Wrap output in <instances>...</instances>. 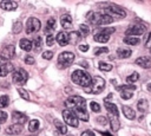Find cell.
Masks as SVG:
<instances>
[{"mask_svg":"<svg viewBox=\"0 0 151 136\" xmlns=\"http://www.w3.org/2000/svg\"><path fill=\"white\" fill-rule=\"evenodd\" d=\"M104 89H105V80H104V78H101L99 76H94L93 78H91V82H90L88 86L84 88L85 92L93 93V95L100 93Z\"/></svg>","mask_w":151,"mask_h":136,"instance_id":"cell-1","label":"cell"},{"mask_svg":"<svg viewBox=\"0 0 151 136\" xmlns=\"http://www.w3.org/2000/svg\"><path fill=\"white\" fill-rule=\"evenodd\" d=\"M71 79L74 84L83 86V88H86V86H88V84L91 82V76L83 70H76L72 72Z\"/></svg>","mask_w":151,"mask_h":136,"instance_id":"cell-2","label":"cell"},{"mask_svg":"<svg viewBox=\"0 0 151 136\" xmlns=\"http://www.w3.org/2000/svg\"><path fill=\"white\" fill-rule=\"evenodd\" d=\"M88 20L92 25H97V26H103V25H107L111 24L114 19H112L110 15L105 14V13H98V12H91L88 14Z\"/></svg>","mask_w":151,"mask_h":136,"instance_id":"cell-3","label":"cell"},{"mask_svg":"<svg viewBox=\"0 0 151 136\" xmlns=\"http://www.w3.org/2000/svg\"><path fill=\"white\" fill-rule=\"evenodd\" d=\"M65 105L68 108V110H74V109H86V102L83 97L80 96H71L66 99Z\"/></svg>","mask_w":151,"mask_h":136,"instance_id":"cell-4","label":"cell"},{"mask_svg":"<svg viewBox=\"0 0 151 136\" xmlns=\"http://www.w3.org/2000/svg\"><path fill=\"white\" fill-rule=\"evenodd\" d=\"M74 61V54L72 52H61L58 57V66L60 69H66Z\"/></svg>","mask_w":151,"mask_h":136,"instance_id":"cell-5","label":"cell"},{"mask_svg":"<svg viewBox=\"0 0 151 136\" xmlns=\"http://www.w3.org/2000/svg\"><path fill=\"white\" fill-rule=\"evenodd\" d=\"M105 14L110 15L112 19L113 18H125V15H126L125 11L122 9L120 7L116 6V5H109L105 8Z\"/></svg>","mask_w":151,"mask_h":136,"instance_id":"cell-6","label":"cell"},{"mask_svg":"<svg viewBox=\"0 0 151 136\" xmlns=\"http://www.w3.org/2000/svg\"><path fill=\"white\" fill-rule=\"evenodd\" d=\"M63 117H64V121H65L66 125H70V127H73V128H77L78 127L79 119L76 117V115L71 110H68V109L64 110L63 111Z\"/></svg>","mask_w":151,"mask_h":136,"instance_id":"cell-7","label":"cell"},{"mask_svg":"<svg viewBox=\"0 0 151 136\" xmlns=\"http://www.w3.org/2000/svg\"><path fill=\"white\" fill-rule=\"evenodd\" d=\"M41 27V22L39 21V19L37 18H28L27 19V22H26V33L31 34V33H34V32H38Z\"/></svg>","mask_w":151,"mask_h":136,"instance_id":"cell-8","label":"cell"},{"mask_svg":"<svg viewBox=\"0 0 151 136\" xmlns=\"http://www.w3.org/2000/svg\"><path fill=\"white\" fill-rule=\"evenodd\" d=\"M12 78H13V82L15 84L21 85V84H25L26 80L28 79V73L24 69H18V70H15L13 72V77Z\"/></svg>","mask_w":151,"mask_h":136,"instance_id":"cell-9","label":"cell"},{"mask_svg":"<svg viewBox=\"0 0 151 136\" xmlns=\"http://www.w3.org/2000/svg\"><path fill=\"white\" fill-rule=\"evenodd\" d=\"M144 32H145V28H144V26L136 24V25H132V26H130V27L126 30V37L142 35Z\"/></svg>","mask_w":151,"mask_h":136,"instance_id":"cell-10","label":"cell"},{"mask_svg":"<svg viewBox=\"0 0 151 136\" xmlns=\"http://www.w3.org/2000/svg\"><path fill=\"white\" fill-rule=\"evenodd\" d=\"M117 89H118V90H122L120 97H122L123 99H130V98H132V96H133L132 90H134L136 86H134V85H124V86H117Z\"/></svg>","mask_w":151,"mask_h":136,"instance_id":"cell-11","label":"cell"},{"mask_svg":"<svg viewBox=\"0 0 151 136\" xmlns=\"http://www.w3.org/2000/svg\"><path fill=\"white\" fill-rule=\"evenodd\" d=\"M14 54H15V48H14V46H13V45H8V46H6L5 48L1 50V52H0V58H2L4 60H9V59H12V58L14 57Z\"/></svg>","mask_w":151,"mask_h":136,"instance_id":"cell-12","label":"cell"},{"mask_svg":"<svg viewBox=\"0 0 151 136\" xmlns=\"http://www.w3.org/2000/svg\"><path fill=\"white\" fill-rule=\"evenodd\" d=\"M12 118H13L14 124H20V125H22V124L28 119L27 116H26L25 114L19 112V111H14L13 115H12Z\"/></svg>","mask_w":151,"mask_h":136,"instance_id":"cell-13","label":"cell"},{"mask_svg":"<svg viewBox=\"0 0 151 136\" xmlns=\"http://www.w3.org/2000/svg\"><path fill=\"white\" fill-rule=\"evenodd\" d=\"M74 115H76V117L78 118V119H81V121H85V122H87L88 121V114H87V111H86V109H74V110H71Z\"/></svg>","mask_w":151,"mask_h":136,"instance_id":"cell-14","label":"cell"},{"mask_svg":"<svg viewBox=\"0 0 151 136\" xmlns=\"http://www.w3.org/2000/svg\"><path fill=\"white\" fill-rule=\"evenodd\" d=\"M109 119L111 123V129L113 131H117L120 128V122L118 118V115H113V114H109Z\"/></svg>","mask_w":151,"mask_h":136,"instance_id":"cell-15","label":"cell"},{"mask_svg":"<svg viewBox=\"0 0 151 136\" xmlns=\"http://www.w3.org/2000/svg\"><path fill=\"white\" fill-rule=\"evenodd\" d=\"M21 131H22V125H20V124H12L8 128H6V130H5V132L7 135H18Z\"/></svg>","mask_w":151,"mask_h":136,"instance_id":"cell-16","label":"cell"},{"mask_svg":"<svg viewBox=\"0 0 151 136\" xmlns=\"http://www.w3.org/2000/svg\"><path fill=\"white\" fill-rule=\"evenodd\" d=\"M13 70H14V67L11 63H0V77L6 76L7 73L12 72Z\"/></svg>","mask_w":151,"mask_h":136,"instance_id":"cell-17","label":"cell"},{"mask_svg":"<svg viewBox=\"0 0 151 136\" xmlns=\"http://www.w3.org/2000/svg\"><path fill=\"white\" fill-rule=\"evenodd\" d=\"M55 39H57V41H58V44L60 46H65V45L68 44V33L61 31V32H59L57 34V38Z\"/></svg>","mask_w":151,"mask_h":136,"instance_id":"cell-18","label":"cell"},{"mask_svg":"<svg viewBox=\"0 0 151 136\" xmlns=\"http://www.w3.org/2000/svg\"><path fill=\"white\" fill-rule=\"evenodd\" d=\"M136 64L143 69H149L151 67V59L149 57H139L136 59Z\"/></svg>","mask_w":151,"mask_h":136,"instance_id":"cell-19","label":"cell"},{"mask_svg":"<svg viewBox=\"0 0 151 136\" xmlns=\"http://www.w3.org/2000/svg\"><path fill=\"white\" fill-rule=\"evenodd\" d=\"M0 7L5 11H14L17 7H18V4L15 1H9V0H6V1H2L0 2Z\"/></svg>","mask_w":151,"mask_h":136,"instance_id":"cell-20","label":"cell"},{"mask_svg":"<svg viewBox=\"0 0 151 136\" xmlns=\"http://www.w3.org/2000/svg\"><path fill=\"white\" fill-rule=\"evenodd\" d=\"M122 110H123L124 116H125L127 119H133V118L136 117V112H134V110H133L132 108H130V106H127V105H123Z\"/></svg>","mask_w":151,"mask_h":136,"instance_id":"cell-21","label":"cell"},{"mask_svg":"<svg viewBox=\"0 0 151 136\" xmlns=\"http://www.w3.org/2000/svg\"><path fill=\"white\" fill-rule=\"evenodd\" d=\"M97 43H107L109 40H110V35L109 34H106V33H104V32H98L97 34H94V38H93Z\"/></svg>","mask_w":151,"mask_h":136,"instance_id":"cell-22","label":"cell"},{"mask_svg":"<svg viewBox=\"0 0 151 136\" xmlns=\"http://www.w3.org/2000/svg\"><path fill=\"white\" fill-rule=\"evenodd\" d=\"M60 24H61V26L64 28H71L72 27V18H71V15H68V14L63 15L61 19H60Z\"/></svg>","mask_w":151,"mask_h":136,"instance_id":"cell-23","label":"cell"},{"mask_svg":"<svg viewBox=\"0 0 151 136\" xmlns=\"http://www.w3.org/2000/svg\"><path fill=\"white\" fill-rule=\"evenodd\" d=\"M54 28H55V20H54L53 18H51V19H48V20H47V22H46L45 33H46L47 35H50V34L54 31Z\"/></svg>","mask_w":151,"mask_h":136,"instance_id":"cell-24","label":"cell"},{"mask_svg":"<svg viewBox=\"0 0 151 136\" xmlns=\"http://www.w3.org/2000/svg\"><path fill=\"white\" fill-rule=\"evenodd\" d=\"M80 33L79 32H76V31H72L71 33H68V44H73L76 45L79 40H80Z\"/></svg>","mask_w":151,"mask_h":136,"instance_id":"cell-25","label":"cell"},{"mask_svg":"<svg viewBox=\"0 0 151 136\" xmlns=\"http://www.w3.org/2000/svg\"><path fill=\"white\" fill-rule=\"evenodd\" d=\"M104 104H105V108L107 110L109 114H113V115H119L118 114V109H117V105L113 104V103H110L107 101H104Z\"/></svg>","mask_w":151,"mask_h":136,"instance_id":"cell-26","label":"cell"},{"mask_svg":"<svg viewBox=\"0 0 151 136\" xmlns=\"http://www.w3.org/2000/svg\"><path fill=\"white\" fill-rule=\"evenodd\" d=\"M131 53H132V51H131L130 48L119 47V48L117 50V56H118L119 58H129V57L131 56Z\"/></svg>","mask_w":151,"mask_h":136,"instance_id":"cell-27","label":"cell"},{"mask_svg":"<svg viewBox=\"0 0 151 136\" xmlns=\"http://www.w3.org/2000/svg\"><path fill=\"white\" fill-rule=\"evenodd\" d=\"M147 108H149V104H147V101H146V99L142 98V99L138 101V103H137V109H138V111H140V112L144 114V112H146Z\"/></svg>","mask_w":151,"mask_h":136,"instance_id":"cell-28","label":"cell"},{"mask_svg":"<svg viewBox=\"0 0 151 136\" xmlns=\"http://www.w3.org/2000/svg\"><path fill=\"white\" fill-rule=\"evenodd\" d=\"M19 45H20V47L24 50V51H31L32 50V41H29L28 39H21L20 41H19Z\"/></svg>","mask_w":151,"mask_h":136,"instance_id":"cell-29","label":"cell"},{"mask_svg":"<svg viewBox=\"0 0 151 136\" xmlns=\"http://www.w3.org/2000/svg\"><path fill=\"white\" fill-rule=\"evenodd\" d=\"M54 125H55V128L58 129V131H59L60 134L66 135V132H67V127H66V124H64L63 122L55 119V121H54Z\"/></svg>","mask_w":151,"mask_h":136,"instance_id":"cell-30","label":"cell"},{"mask_svg":"<svg viewBox=\"0 0 151 136\" xmlns=\"http://www.w3.org/2000/svg\"><path fill=\"white\" fill-rule=\"evenodd\" d=\"M41 46H42V39H41V37H35L34 40H33V43H32V47H34V50L38 52L41 48Z\"/></svg>","mask_w":151,"mask_h":136,"instance_id":"cell-31","label":"cell"},{"mask_svg":"<svg viewBox=\"0 0 151 136\" xmlns=\"http://www.w3.org/2000/svg\"><path fill=\"white\" fill-rule=\"evenodd\" d=\"M39 125H40V123H39L38 119H32V121L28 123V130H29L31 132H34V131H37V130L39 129Z\"/></svg>","mask_w":151,"mask_h":136,"instance_id":"cell-32","label":"cell"},{"mask_svg":"<svg viewBox=\"0 0 151 136\" xmlns=\"http://www.w3.org/2000/svg\"><path fill=\"white\" fill-rule=\"evenodd\" d=\"M139 41H140L139 38H136V37H125L124 38V43L127 45H138Z\"/></svg>","mask_w":151,"mask_h":136,"instance_id":"cell-33","label":"cell"},{"mask_svg":"<svg viewBox=\"0 0 151 136\" xmlns=\"http://www.w3.org/2000/svg\"><path fill=\"white\" fill-rule=\"evenodd\" d=\"M138 79H139V73H138V72H132L130 76L126 77V82H127V83H134V82H137Z\"/></svg>","mask_w":151,"mask_h":136,"instance_id":"cell-34","label":"cell"},{"mask_svg":"<svg viewBox=\"0 0 151 136\" xmlns=\"http://www.w3.org/2000/svg\"><path fill=\"white\" fill-rule=\"evenodd\" d=\"M99 70L101 71H111L112 70V65L109 64V63H105V61H99Z\"/></svg>","mask_w":151,"mask_h":136,"instance_id":"cell-35","label":"cell"},{"mask_svg":"<svg viewBox=\"0 0 151 136\" xmlns=\"http://www.w3.org/2000/svg\"><path fill=\"white\" fill-rule=\"evenodd\" d=\"M8 104H9V98H8V96H6V95L1 96V97H0V108H6Z\"/></svg>","mask_w":151,"mask_h":136,"instance_id":"cell-36","label":"cell"},{"mask_svg":"<svg viewBox=\"0 0 151 136\" xmlns=\"http://www.w3.org/2000/svg\"><path fill=\"white\" fill-rule=\"evenodd\" d=\"M79 31H80V33H81L83 37H86V35L90 33V28H88V26H86V25H80V26H79Z\"/></svg>","mask_w":151,"mask_h":136,"instance_id":"cell-37","label":"cell"},{"mask_svg":"<svg viewBox=\"0 0 151 136\" xmlns=\"http://www.w3.org/2000/svg\"><path fill=\"white\" fill-rule=\"evenodd\" d=\"M21 30H22V24H21L20 21L14 22V25H13V32L17 34V33H20Z\"/></svg>","mask_w":151,"mask_h":136,"instance_id":"cell-38","label":"cell"},{"mask_svg":"<svg viewBox=\"0 0 151 136\" xmlns=\"http://www.w3.org/2000/svg\"><path fill=\"white\" fill-rule=\"evenodd\" d=\"M18 92L20 93V96H21L24 99H26V101H29V95H28V92H27L26 90H24L22 88H19V89H18Z\"/></svg>","mask_w":151,"mask_h":136,"instance_id":"cell-39","label":"cell"},{"mask_svg":"<svg viewBox=\"0 0 151 136\" xmlns=\"http://www.w3.org/2000/svg\"><path fill=\"white\" fill-rule=\"evenodd\" d=\"M90 108H91V110L94 111V112H99V111H100V105H99L97 102H94V101L90 103Z\"/></svg>","mask_w":151,"mask_h":136,"instance_id":"cell-40","label":"cell"},{"mask_svg":"<svg viewBox=\"0 0 151 136\" xmlns=\"http://www.w3.org/2000/svg\"><path fill=\"white\" fill-rule=\"evenodd\" d=\"M107 52H109V48L107 47H98V48L94 50V54L96 56H99L101 53H107Z\"/></svg>","mask_w":151,"mask_h":136,"instance_id":"cell-41","label":"cell"},{"mask_svg":"<svg viewBox=\"0 0 151 136\" xmlns=\"http://www.w3.org/2000/svg\"><path fill=\"white\" fill-rule=\"evenodd\" d=\"M54 40H55V38H54L52 34H50V35H47V38H46V44H47L48 46H52V45L54 44Z\"/></svg>","mask_w":151,"mask_h":136,"instance_id":"cell-42","label":"cell"},{"mask_svg":"<svg viewBox=\"0 0 151 136\" xmlns=\"http://www.w3.org/2000/svg\"><path fill=\"white\" fill-rule=\"evenodd\" d=\"M52 57H53V52H52V51H45V52L42 53V58H44V59L50 60V59H52Z\"/></svg>","mask_w":151,"mask_h":136,"instance_id":"cell-43","label":"cell"},{"mask_svg":"<svg viewBox=\"0 0 151 136\" xmlns=\"http://www.w3.org/2000/svg\"><path fill=\"white\" fill-rule=\"evenodd\" d=\"M25 63L32 65V64H34V58H33L32 56H26V58H25Z\"/></svg>","mask_w":151,"mask_h":136,"instance_id":"cell-44","label":"cell"},{"mask_svg":"<svg viewBox=\"0 0 151 136\" xmlns=\"http://www.w3.org/2000/svg\"><path fill=\"white\" fill-rule=\"evenodd\" d=\"M144 45H145V47H150V46H151V32L147 34V37H146V40H145Z\"/></svg>","mask_w":151,"mask_h":136,"instance_id":"cell-45","label":"cell"},{"mask_svg":"<svg viewBox=\"0 0 151 136\" xmlns=\"http://www.w3.org/2000/svg\"><path fill=\"white\" fill-rule=\"evenodd\" d=\"M6 119H7V114L4 112V111H0V123L5 122Z\"/></svg>","mask_w":151,"mask_h":136,"instance_id":"cell-46","label":"cell"},{"mask_svg":"<svg viewBox=\"0 0 151 136\" xmlns=\"http://www.w3.org/2000/svg\"><path fill=\"white\" fill-rule=\"evenodd\" d=\"M80 136H96L91 130H85V131H83L81 132V135Z\"/></svg>","mask_w":151,"mask_h":136,"instance_id":"cell-47","label":"cell"},{"mask_svg":"<svg viewBox=\"0 0 151 136\" xmlns=\"http://www.w3.org/2000/svg\"><path fill=\"white\" fill-rule=\"evenodd\" d=\"M79 50H80L81 52H86V51L88 50V45H86V44H85V45H80V46H79Z\"/></svg>","mask_w":151,"mask_h":136,"instance_id":"cell-48","label":"cell"},{"mask_svg":"<svg viewBox=\"0 0 151 136\" xmlns=\"http://www.w3.org/2000/svg\"><path fill=\"white\" fill-rule=\"evenodd\" d=\"M97 121L100 122V124H104V125L106 124V118H105V117H98Z\"/></svg>","mask_w":151,"mask_h":136,"instance_id":"cell-49","label":"cell"},{"mask_svg":"<svg viewBox=\"0 0 151 136\" xmlns=\"http://www.w3.org/2000/svg\"><path fill=\"white\" fill-rule=\"evenodd\" d=\"M146 89H147V91H150V92H151V83H149V84H147Z\"/></svg>","mask_w":151,"mask_h":136,"instance_id":"cell-50","label":"cell"},{"mask_svg":"<svg viewBox=\"0 0 151 136\" xmlns=\"http://www.w3.org/2000/svg\"><path fill=\"white\" fill-rule=\"evenodd\" d=\"M67 136H73V135H67Z\"/></svg>","mask_w":151,"mask_h":136,"instance_id":"cell-51","label":"cell"},{"mask_svg":"<svg viewBox=\"0 0 151 136\" xmlns=\"http://www.w3.org/2000/svg\"><path fill=\"white\" fill-rule=\"evenodd\" d=\"M150 52H151V47H150Z\"/></svg>","mask_w":151,"mask_h":136,"instance_id":"cell-52","label":"cell"}]
</instances>
